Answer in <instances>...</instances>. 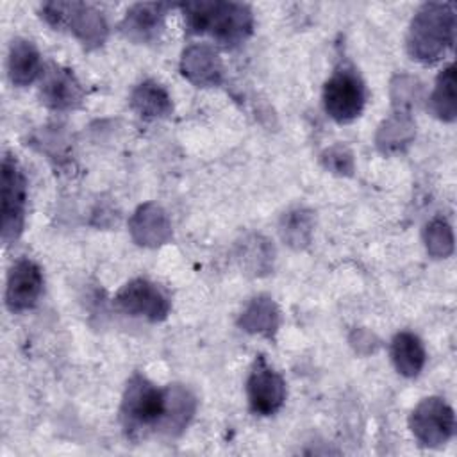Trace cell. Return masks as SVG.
I'll list each match as a JSON object with an SVG mask.
<instances>
[{"mask_svg":"<svg viewBox=\"0 0 457 457\" xmlns=\"http://www.w3.org/2000/svg\"><path fill=\"white\" fill-rule=\"evenodd\" d=\"M186 25L195 34H211L220 45L232 48L243 43L253 27L252 11L245 4L200 0L180 5Z\"/></svg>","mask_w":457,"mask_h":457,"instance_id":"1","label":"cell"},{"mask_svg":"<svg viewBox=\"0 0 457 457\" xmlns=\"http://www.w3.org/2000/svg\"><path fill=\"white\" fill-rule=\"evenodd\" d=\"M455 11L452 4L430 2L418 9L411 21L407 48L412 59L434 62L453 45Z\"/></svg>","mask_w":457,"mask_h":457,"instance_id":"2","label":"cell"},{"mask_svg":"<svg viewBox=\"0 0 457 457\" xmlns=\"http://www.w3.org/2000/svg\"><path fill=\"white\" fill-rule=\"evenodd\" d=\"M166 411V391L157 389L141 375H134L123 393L120 418L129 434L161 427Z\"/></svg>","mask_w":457,"mask_h":457,"instance_id":"3","label":"cell"},{"mask_svg":"<svg viewBox=\"0 0 457 457\" xmlns=\"http://www.w3.org/2000/svg\"><path fill=\"white\" fill-rule=\"evenodd\" d=\"M41 16L55 29H66L87 48L98 46L107 36V23L100 11L82 2H48Z\"/></svg>","mask_w":457,"mask_h":457,"instance_id":"4","label":"cell"},{"mask_svg":"<svg viewBox=\"0 0 457 457\" xmlns=\"http://www.w3.org/2000/svg\"><path fill=\"white\" fill-rule=\"evenodd\" d=\"M2 239L5 245L12 243L23 228L27 180L12 155L2 159Z\"/></svg>","mask_w":457,"mask_h":457,"instance_id":"5","label":"cell"},{"mask_svg":"<svg viewBox=\"0 0 457 457\" xmlns=\"http://www.w3.org/2000/svg\"><path fill=\"white\" fill-rule=\"evenodd\" d=\"M366 91L364 84L357 73L352 70L336 71L327 82L323 89V104L325 111L330 118L339 123H346L355 120L364 107Z\"/></svg>","mask_w":457,"mask_h":457,"instance_id":"6","label":"cell"},{"mask_svg":"<svg viewBox=\"0 0 457 457\" xmlns=\"http://www.w3.org/2000/svg\"><path fill=\"white\" fill-rule=\"evenodd\" d=\"M116 305L130 316L150 321H161L170 312L168 295L146 278H136L125 284L116 295Z\"/></svg>","mask_w":457,"mask_h":457,"instance_id":"7","label":"cell"},{"mask_svg":"<svg viewBox=\"0 0 457 457\" xmlns=\"http://www.w3.org/2000/svg\"><path fill=\"white\" fill-rule=\"evenodd\" d=\"M414 437L425 446H437L453 434V411L441 398H425L409 420Z\"/></svg>","mask_w":457,"mask_h":457,"instance_id":"8","label":"cell"},{"mask_svg":"<svg viewBox=\"0 0 457 457\" xmlns=\"http://www.w3.org/2000/svg\"><path fill=\"white\" fill-rule=\"evenodd\" d=\"M246 393L252 411L262 416L275 414L286 400V384L282 377L268 366L262 355L253 362L246 380Z\"/></svg>","mask_w":457,"mask_h":457,"instance_id":"9","label":"cell"},{"mask_svg":"<svg viewBox=\"0 0 457 457\" xmlns=\"http://www.w3.org/2000/svg\"><path fill=\"white\" fill-rule=\"evenodd\" d=\"M43 293V275L36 262L20 259L12 264L7 275L5 305L11 312L32 309Z\"/></svg>","mask_w":457,"mask_h":457,"instance_id":"10","label":"cell"},{"mask_svg":"<svg viewBox=\"0 0 457 457\" xmlns=\"http://www.w3.org/2000/svg\"><path fill=\"white\" fill-rule=\"evenodd\" d=\"M41 102L55 111H68L80 105L84 98L82 86L70 70L54 66L43 80L41 86Z\"/></svg>","mask_w":457,"mask_h":457,"instance_id":"11","label":"cell"},{"mask_svg":"<svg viewBox=\"0 0 457 457\" xmlns=\"http://www.w3.org/2000/svg\"><path fill=\"white\" fill-rule=\"evenodd\" d=\"M184 77L198 86H214L221 80V61L209 45H191L180 62Z\"/></svg>","mask_w":457,"mask_h":457,"instance_id":"12","label":"cell"},{"mask_svg":"<svg viewBox=\"0 0 457 457\" xmlns=\"http://www.w3.org/2000/svg\"><path fill=\"white\" fill-rule=\"evenodd\" d=\"M166 16V5L164 4H136L132 5L121 23V30L127 37L146 43L157 37L162 20Z\"/></svg>","mask_w":457,"mask_h":457,"instance_id":"13","label":"cell"},{"mask_svg":"<svg viewBox=\"0 0 457 457\" xmlns=\"http://www.w3.org/2000/svg\"><path fill=\"white\" fill-rule=\"evenodd\" d=\"M7 71L11 82L16 86H29L41 75V54L32 41L14 39L11 43Z\"/></svg>","mask_w":457,"mask_h":457,"instance_id":"14","label":"cell"},{"mask_svg":"<svg viewBox=\"0 0 457 457\" xmlns=\"http://www.w3.org/2000/svg\"><path fill=\"white\" fill-rule=\"evenodd\" d=\"M391 357L398 373L405 377H416L425 364V350L418 336L411 332H400L391 343Z\"/></svg>","mask_w":457,"mask_h":457,"instance_id":"15","label":"cell"},{"mask_svg":"<svg viewBox=\"0 0 457 457\" xmlns=\"http://www.w3.org/2000/svg\"><path fill=\"white\" fill-rule=\"evenodd\" d=\"M132 232L139 245L155 246L170 236V225L159 207L145 205L132 218Z\"/></svg>","mask_w":457,"mask_h":457,"instance_id":"16","label":"cell"},{"mask_svg":"<svg viewBox=\"0 0 457 457\" xmlns=\"http://www.w3.org/2000/svg\"><path fill=\"white\" fill-rule=\"evenodd\" d=\"M130 104L134 111L145 118H162L171 112V100L168 93L152 80H146L134 89Z\"/></svg>","mask_w":457,"mask_h":457,"instance_id":"17","label":"cell"},{"mask_svg":"<svg viewBox=\"0 0 457 457\" xmlns=\"http://www.w3.org/2000/svg\"><path fill=\"white\" fill-rule=\"evenodd\" d=\"M455 84H457V79H455V66L450 64L446 66L439 75H437V80H436V87H434V93L430 96V109L432 112L445 120V121H452L455 118V112H457V107H455Z\"/></svg>","mask_w":457,"mask_h":457,"instance_id":"18","label":"cell"},{"mask_svg":"<svg viewBox=\"0 0 457 457\" xmlns=\"http://www.w3.org/2000/svg\"><path fill=\"white\" fill-rule=\"evenodd\" d=\"M241 327L252 334L271 336L278 325L275 303L268 298H255L241 316Z\"/></svg>","mask_w":457,"mask_h":457,"instance_id":"19","label":"cell"},{"mask_svg":"<svg viewBox=\"0 0 457 457\" xmlns=\"http://www.w3.org/2000/svg\"><path fill=\"white\" fill-rule=\"evenodd\" d=\"M443 243L448 246L452 245V236H450V227L443 220H434L427 227V248L434 255H445L443 252Z\"/></svg>","mask_w":457,"mask_h":457,"instance_id":"20","label":"cell"}]
</instances>
